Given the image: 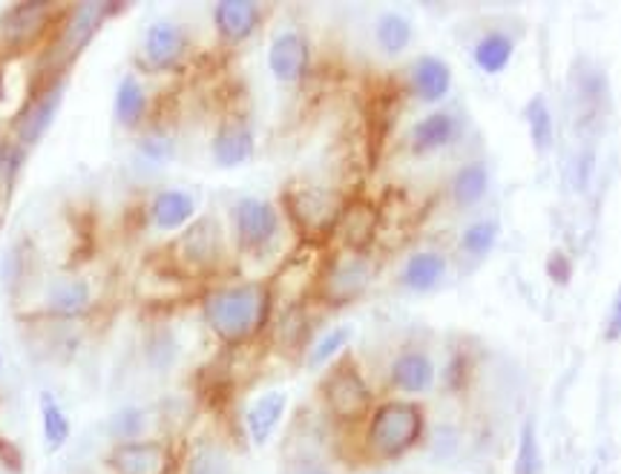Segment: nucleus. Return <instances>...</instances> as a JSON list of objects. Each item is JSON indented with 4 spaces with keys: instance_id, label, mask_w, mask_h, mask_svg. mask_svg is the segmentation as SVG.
<instances>
[{
    "instance_id": "25",
    "label": "nucleus",
    "mask_w": 621,
    "mask_h": 474,
    "mask_svg": "<svg viewBox=\"0 0 621 474\" xmlns=\"http://www.w3.org/2000/svg\"><path fill=\"white\" fill-rule=\"evenodd\" d=\"M492 190V170L483 159H469L455 167L446 184V199L455 210H475Z\"/></svg>"
},
{
    "instance_id": "33",
    "label": "nucleus",
    "mask_w": 621,
    "mask_h": 474,
    "mask_svg": "<svg viewBox=\"0 0 621 474\" xmlns=\"http://www.w3.org/2000/svg\"><path fill=\"white\" fill-rule=\"evenodd\" d=\"M150 429V417L145 408L138 406H124L115 408L107 417V437H113L115 443H130V440H141Z\"/></svg>"
},
{
    "instance_id": "2",
    "label": "nucleus",
    "mask_w": 621,
    "mask_h": 474,
    "mask_svg": "<svg viewBox=\"0 0 621 474\" xmlns=\"http://www.w3.org/2000/svg\"><path fill=\"white\" fill-rule=\"evenodd\" d=\"M429 423L417 400H377L375 412L363 423V454L375 463H394L426 440Z\"/></svg>"
},
{
    "instance_id": "6",
    "label": "nucleus",
    "mask_w": 621,
    "mask_h": 474,
    "mask_svg": "<svg viewBox=\"0 0 621 474\" xmlns=\"http://www.w3.org/2000/svg\"><path fill=\"white\" fill-rule=\"evenodd\" d=\"M377 265L371 259V253H352V251H334L320 262L317 270V282L311 297L320 302L322 308H348L354 302H360L371 285H375Z\"/></svg>"
},
{
    "instance_id": "21",
    "label": "nucleus",
    "mask_w": 621,
    "mask_h": 474,
    "mask_svg": "<svg viewBox=\"0 0 621 474\" xmlns=\"http://www.w3.org/2000/svg\"><path fill=\"white\" fill-rule=\"evenodd\" d=\"M446 276H449L446 253L437 247H417L400 265L398 285L400 291L412 293V297H429L446 282Z\"/></svg>"
},
{
    "instance_id": "28",
    "label": "nucleus",
    "mask_w": 621,
    "mask_h": 474,
    "mask_svg": "<svg viewBox=\"0 0 621 474\" xmlns=\"http://www.w3.org/2000/svg\"><path fill=\"white\" fill-rule=\"evenodd\" d=\"M371 35H375L377 49H380L386 58H400V55L409 53V46L414 44V23L409 15L391 9V12L377 15Z\"/></svg>"
},
{
    "instance_id": "40",
    "label": "nucleus",
    "mask_w": 621,
    "mask_h": 474,
    "mask_svg": "<svg viewBox=\"0 0 621 474\" xmlns=\"http://www.w3.org/2000/svg\"><path fill=\"white\" fill-rule=\"evenodd\" d=\"M371 474H386V472H371Z\"/></svg>"
},
{
    "instance_id": "17",
    "label": "nucleus",
    "mask_w": 621,
    "mask_h": 474,
    "mask_svg": "<svg viewBox=\"0 0 621 474\" xmlns=\"http://www.w3.org/2000/svg\"><path fill=\"white\" fill-rule=\"evenodd\" d=\"M268 9L256 3V0H219L210 7V23H214L216 41L222 46L248 44V41L262 30Z\"/></svg>"
},
{
    "instance_id": "16",
    "label": "nucleus",
    "mask_w": 621,
    "mask_h": 474,
    "mask_svg": "<svg viewBox=\"0 0 621 474\" xmlns=\"http://www.w3.org/2000/svg\"><path fill=\"white\" fill-rule=\"evenodd\" d=\"M265 61H268V72L276 84L299 86L311 72V41L299 30L276 32L268 44Z\"/></svg>"
},
{
    "instance_id": "8",
    "label": "nucleus",
    "mask_w": 621,
    "mask_h": 474,
    "mask_svg": "<svg viewBox=\"0 0 621 474\" xmlns=\"http://www.w3.org/2000/svg\"><path fill=\"white\" fill-rule=\"evenodd\" d=\"M124 9L127 7L122 3H101V0L64 7V15L53 35L55 72H67L69 63H76L90 49L92 41L99 38V32L107 26V21H113Z\"/></svg>"
},
{
    "instance_id": "14",
    "label": "nucleus",
    "mask_w": 621,
    "mask_h": 474,
    "mask_svg": "<svg viewBox=\"0 0 621 474\" xmlns=\"http://www.w3.org/2000/svg\"><path fill=\"white\" fill-rule=\"evenodd\" d=\"M455 86V72L449 67L446 58L440 55H417L409 61V67L403 69V90L412 95L417 104H426V107H444V101L449 99V92Z\"/></svg>"
},
{
    "instance_id": "5",
    "label": "nucleus",
    "mask_w": 621,
    "mask_h": 474,
    "mask_svg": "<svg viewBox=\"0 0 621 474\" xmlns=\"http://www.w3.org/2000/svg\"><path fill=\"white\" fill-rule=\"evenodd\" d=\"M317 394H320L325 414L343 429L363 426L377 406L375 389H371L368 377L363 374V368L357 366L352 354H343L337 362H331L322 371Z\"/></svg>"
},
{
    "instance_id": "3",
    "label": "nucleus",
    "mask_w": 621,
    "mask_h": 474,
    "mask_svg": "<svg viewBox=\"0 0 621 474\" xmlns=\"http://www.w3.org/2000/svg\"><path fill=\"white\" fill-rule=\"evenodd\" d=\"M345 196L329 184L291 182L279 196L285 224L308 245H320L334 239V228L345 207Z\"/></svg>"
},
{
    "instance_id": "34",
    "label": "nucleus",
    "mask_w": 621,
    "mask_h": 474,
    "mask_svg": "<svg viewBox=\"0 0 621 474\" xmlns=\"http://www.w3.org/2000/svg\"><path fill=\"white\" fill-rule=\"evenodd\" d=\"M176 136L159 127V124L147 127L141 136H136V153L145 161H150V164H170L176 159Z\"/></svg>"
},
{
    "instance_id": "29",
    "label": "nucleus",
    "mask_w": 621,
    "mask_h": 474,
    "mask_svg": "<svg viewBox=\"0 0 621 474\" xmlns=\"http://www.w3.org/2000/svg\"><path fill=\"white\" fill-rule=\"evenodd\" d=\"M501 242V222L492 216H481L475 222H469L460 230L458 236V253L472 265H481Z\"/></svg>"
},
{
    "instance_id": "1",
    "label": "nucleus",
    "mask_w": 621,
    "mask_h": 474,
    "mask_svg": "<svg viewBox=\"0 0 621 474\" xmlns=\"http://www.w3.org/2000/svg\"><path fill=\"white\" fill-rule=\"evenodd\" d=\"M199 316L207 334L225 348H245L271 331L276 293L271 279H225L207 285L199 297Z\"/></svg>"
},
{
    "instance_id": "7",
    "label": "nucleus",
    "mask_w": 621,
    "mask_h": 474,
    "mask_svg": "<svg viewBox=\"0 0 621 474\" xmlns=\"http://www.w3.org/2000/svg\"><path fill=\"white\" fill-rule=\"evenodd\" d=\"M230 245L239 256H265L276 247L285 224L279 205L262 196H245L230 207Z\"/></svg>"
},
{
    "instance_id": "19",
    "label": "nucleus",
    "mask_w": 621,
    "mask_h": 474,
    "mask_svg": "<svg viewBox=\"0 0 621 474\" xmlns=\"http://www.w3.org/2000/svg\"><path fill=\"white\" fill-rule=\"evenodd\" d=\"M256 155V132L245 115L230 113L210 136V159L219 170H239Z\"/></svg>"
},
{
    "instance_id": "41",
    "label": "nucleus",
    "mask_w": 621,
    "mask_h": 474,
    "mask_svg": "<svg viewBox=\"0 0 621 474\" xmlns=\"http://www.w3.org/2000/svg\"><path fill=\"white\" fill-rule=\"evenodd\" d=\"M0 366H3V362H0Z\"/></svg>"
},
{
    "instance_id": "10",
    "label": "nucleus",
    "mask_w": 621,
    "mask_h": 474,
    "mask_svg": "<svg viewBox=\"0 0 621 474\" xmlns=\"http://www.w3.org/2000/svg\"><path fill=\"white\" fill-rule=\"evenodd\" d=\"M191 30L176 18H159L141 35L136 63L147 76H173L191 61Z\"/></svg>"
},
{
    "instance_id": "15",
    "label": "nucleus",
    "mask_w": 621,
    "mask_h": 474,
    "mask_svg": "<svg viewBox=\"0 0 621 474\" xmlns=\"http://www.w3.org/2000/svg\"><path fill=\"white\" fill-rule=\"evenodd\" d=\"M437 383V362L432 360V354L417 345H406L400 348L389 360V371H386V385L394 391L398 397H423L429 394Z\"/></svg>"
},
{
    "instance_id": "32",
    "label": "nucleus",
    "mask_w": 621,
    "mask_h": 474,
    "mask_svg": "<svg viewBox=\"0 0 621 474\" xmlns=\"http://www.w3.org/2000/svg\"><path fill=\"white\" fill-rule=\"evenodd\" d=\"M182 474H239L228 449L214 440H202L184 458Z\"/></svg>"
},
{
    "instance_id": "13",
    "label": "nucleus",
    "mask_w": 621,
    "mask_h": 474,
    "mask_svg": "<svg viewBox=\"0 0 621 474\" xmlns=\"http://www.w3.org/2000/svg\"><path fill=\"white\" fill-rule=\"evenodd\" d=\"M463 118L452 107H435L421 115L406 132V150L414 159H429V155L444 153L463 138Z\"/></svg>"
},
{
    "instance_id": "22",
    "label": "nucleus",
    "mask_w": 621,
    "mask_h": 474,
    "mask_svg": "<svg viewBox=\"0 0 621 474\" xmlns=\"http://www.w3.org/2000/svg\"><path fill=\"white\" fill-rule=\"evenodd\" d=\"M147 222L161 233H182L191 222L199 219V201L182 187H161L145 205Z\"/></svg>"
},
{
    "instance_id": "4",
    "label": "nucleus",
    "mask_w": 621,
    "mask_h": 474,
    "mask_svg": "<svg viewBox=\"0 0 621 474\" xmlns=\"http://www.w3.org/2000/svg\"><path fill=\"white\" fill-rule=\"evenodd\" d=\"M168 253L170 265L179 276L210 279L228 268L233 245H230V233L216 216H199L182 233H176V239L168 245Z\"/></svg>"
},
{
    "instance_id": "12",
    "label": "nucleus",
    "mask_w": 621,
    "mask_h": 474,
    "mask_svg": "<svg viewBox=\"0 0 621 474\" xmlns=\"http://www.w3.org/2000/svg\"><path fill=\"white\" fill-rule=\"evenodd\" d=\"M176 466V449L161 437L115 443L107 452L110 474H173Z\"/></svg>"
},
{
    "instance_id": "38",
    "label": "nucleus",
    "mask_w": 621,
    "mask_h": 474,
    "mask_svg": "<svg viewBox=\"0 0 621 474\" xmlns=\"http://www.w3.org/2000/svg\"><path fill=\"white\" fill-rule=\"evenodd\" d=\"M605 339H607V343H616V339H621V291H619V297L613 299V305H610V314H607Z\"/></svg>"
},
{
    "instance_id": "18",
    "label": "nucleus",
    "mask_w": 621,
    "mask_h": 474,
    "mask_svg": "<svg viewBox=\"0 0 621 474\" xmlns=\"http://www.w3.org/2000/svg\"><path fill=\"white\" fill-rule=\"evenodd\" d=\"M113 122L122 127L124 132L141 136L147 127H153V95L150 86L145 84L141 72L130 69L124 72L122 81L115 84L113 92Z\"/></svg>"
},
{
    "instance_id": "20",
    "label": "nucleus",
    "mask_w": 621,
    "mask_h": 474,
    "mask_svg": "<svg viewBox=\"0 0 621 474\" xmlns=\"http://www.w3.org/2000/svg\"><path fill=\"white\" fill-rule=\"evenodd\" d=\"M380 228H383V213L375 201L348 199L340 213L337 228H334V239H337L340 251L371 253Z\"/></svg>"
},
{
    "instance_id": "30",
    "label": "nucleus",
    "mask_w": 621,
    "mask_h": 474,
    "mask_svg": "<svg viewBox=\"0 0 621 474\" xmlns=\"http://www.w3.org/2000/svg\"><path fill=\"white\" fill-rule=\"evenodd\" d=\"M524 124H527L529 144L538 155H547L555 144V115H552L550 101L544 92H536L524 104Z\"/></svg>"
},
{
    "instance_id": "11",
    "label": "nucleus",
    "mask_w": 621,
    "mask_h": 474,
    "mask_svg": "<svg viewBox=\"0 0 621 474\" xmlns=\"http://www.w3.org/2000/svg\"><path fill=\"white\" fill-rule=\"evenodd\" d=\"M64 99H67V76L61 72H49L35 90L30 92V99L23 101V107L12 118V141L21 144L26 153L32 147L41 144L44 136L53 130L55 118L61 113Z\"/></svg>"
},
{
    "instance_id": "27",
    "label": "nucleus",
    "mask_w": 621,
    "mask_h": 474,
    "mask_svg": "<svg viewBox=\"0 0 621 474\" xmlns=\"http://www.w3.org/2000/svg\"><path fill=\"white\" fill-rule=\"evenodd\" d=\"M354 339V325L352 322H340V325H331L329 331H322L311 339L306 351V368L308 371H325L331 362H337L343 354H348V345Z\"/></svg>"
},
{
    "instance_id": "36",
    "label": "nucleus",
    "mask_w": 621,
    "mask_h": 474,
    "mask_svg": "<svg viewBox=\"0 0 621 474\" xmlns=\"http://www.w3.org/2000/svg\"><path fill=\"white\" fill-rule=\"evenodd\" d=\"M544 270L547 276H550V282L570 285V279H573V259H570V253L561 251V247L550 251Z\"/></svg>"
},
{
    "instance_id": "23",
    "label": "nucleus",
    "mask_w": 621,
    "mask_h": 474,
    "mask_svg": "<svg viewBox=\"0 0 621 474\" xmlns=\"http://www.w3.org/2000/svg\"><path fill=\"white\" fill-rule=\"evenodd\" d=\"M95 311V293L84 276H61L49 285L44 302V316L58 322H78Z\"/></svg>"
},
{
    "instance_id": "9",
    "label": "nucleus",
    "mask_w": 621,
    "mask_h": 474,
    "mask_svg": "<svg viewBox=\"0 0 621 474\" xmlns=\"http://www.w3.org/2000/svg\"><path fill=\"white\" fill-rule=\"evenodd\" d=\"M61 15L64 7L46 3V0H30V3L9 7L0 18V53L23 55L35 49L41 41L53 38Z\"/></svg>"
},
{
    "instance_id": "26",
    "label": "nucleus",
    "mask_w": 621,
    "mask_h": 474,
    "mask_svg": "<svg viewBox=\"0 0 621 474\" xmlns=\"http://www.w3.org/2000/svg\"><path fill=\"white\" fill-rule=\"evenodd\" d=\"M518 53V38L506 30H486L481 38L472 44V63L483 76H501L513 63Z\"/></svg>"
},
{
    "instance_id": "35",
    "label": "nucleus",
    "mask_w": 621,
    "mask_h": 474,
    "mask_svg": "<svg viewBox=\"0 0 621 474\" xmlns=\"http://www.w3.org/2000/svg\"><path fill=\"white\" fill-rule=\"evenodd\" d=\"M513 474H541V443H538L536 417H527L521 431H518Z\"/></svg>"
},
{
    "instance_id": "24",
    "label": "nucleus",
    "mask_w": 621,
    "mask_h": 474,
    "mask_svg": "<svg viewBox=\"0 0 621 474\" xmlns=\"http://www.w3.org/2000/svg\"><path fill=\"white\" fill-rule=\"evenodd\" d=\"M288 391L283 389H271V391H262L260 397L253 400L251 406L245 408L242 414V426H245V435L256 449L271 443V437L276 435L279 429V423L285 420V414H288Z\"/></svg>"
},
{
    "instance_id": "37",
    "label": "nucleus",
    "mask_w": 621,
    "mask_h": 474,
    "mask_svg": "<svg viewBox=\"0 0 621 474\" xmlns=\"http://www.w3.org/2000/svg\"><path fill=\"white\" fill-rule=\"evenodd\" d=\"M283 474H334L322 460L308 458V454H297L283 463Z\"/></svg>"
},
{
    "instance_id": "31",
    "label": "nucleus",
    "mask_w": 621,
    "mask_h": 474,
    "mask_svg": "<svg viewBox=\"0 0 621 474\" xmlns=\"http://www.w3.org/2000/svg\"><path fill=\"white\" fill-rule=\"evenodd\" d=\"M41 435H44L46 452L49 454L61 452L64 446L69 443V437H72L69 414L64 412L61 403H58L49 391L41 394Z\"/></svg>"
},
{
    "instance_id": "39",
    "label": "nucleus",
    "mask_w": 621,
    "mask_h": 474,
    "mask_svg": "<svg viewBox=\"0 0 621 474\" xmlns=\"http://www.w3.org/2000/svg\"><path fill=\"white\" fill-rule=\"evenodd\" d=\"M21 454L15 452V449H12V446H7L3 443V440H0V460H3V463H7V466H12V469H21Z\"/></svg>"
}]
</instances>
